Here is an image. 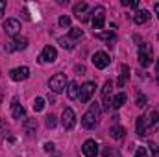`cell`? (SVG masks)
Wrapping results in <instances>:
<instances>
[{"label":"cell","mask_w":159,"mask_h":157,"mask_svg":"<svg viewBox=\"0 0 159 157\" xmlns=\"http://www.w3.org/2000/svg\"><path fill=\"white\" fill-rule=\"evenodd\" d=\"M109 63H111V59H109V56H107L106 52H96V54L93 56V65H94L96 69H106Z\"/></svg>","instance_id":"9"},{"label":"cell","mask_w":159,"mask_h":157,"mask_svg":"<svg viewBox=\"0 0 159 157\" xmlns=\"http://www.w3.org/2000/svg\"><path fill=\"white\" fill-rule=\"evenodd\" d=\"M87 9H89V6H87L85 2H80V4H76V6L72 7L74 15H76L78 19H81V20H87V19H89V17H87Z\"/></svg>","instance_id":"15"},{"label":"cell","mask_w":159,"mask_h":157,"mask_svg":"<svg viewBox=\"0 0 159 157\" xmlns=\"http://www.w3.org/2000/svg\"><path fill=\"white\" fill-rule=\"evenodd\" d=\"M9 78L13 81H24V79L30 78V69L28 67H19V69H13L9 72Z\"/></svg>","instance_id":"10"},{"label":"cell","mask_w":159,"mask_h":157,"mask_svg":"<svg viewBox=\"0 0 159 157\" xmlns=\"http://www.w3.org/2000/svg\"><path fill=\"white\" fill-rule=\"evenodd\" d=\"M43 107H44V100H43V98H35V100H34V109H35V111H43Z\"/></svg>","instance_id":"25"},{"label":"cell","mask_w":159,"mask_h":157,"mask_svg":"<svg viewBox=\"0 0 159 157\" xmlns=\"http://www.w3.org/2000/svg\"><path fill=\"white\" fill-rule=\"evenodd\" d=\"M139 63H141L143 67L152 65V56L146 52V44H143V46H141V52H139Z\"/></svg>","instance_id":"17"},{"label":"cell","mask_w":159,"mask_h":157,"mask_svg":"<svg viewBox=\"0 0 159 157\" xmlns=\"http://www.w3.org/2000/svg\"><path fill=\"white\" fill-rule=\"evenodd\" d=\"M76 72H81V74H83V72H85V67H83V65H76Z\"/></svg>","instance_id":"34"},{"label":"cell","mask_w":159,"mask_h":157,"mask_svg":"<svg viewBox=\"0 0 159 157\" xmlns=\"http://www.w3.org/2000/svg\"><path fill=\"white\" fill-rule=\"evenodd\" d=\"M35 126H37V124H35V120H28V122H26V133H30V135H32V133L35 131Z\"/></svg>","instance_id":"28"},{"label":"cell","mask_w":159,"mask_h":157,"mask_svg":"<svg viewBox=\"0 0 159 157\" xmlns=\"http://www.w3.org/2000/svg\"><path fill=\"white\" fill-rule=\"evenodd\" d=\"M100 105L94 102V104H91L89 105V109L85 111V115L81 117V124H83V128L85 129H93L96 124H98V118H100Z\"/></svg>","instance_id":"2"},{"label":"cell","mask_w":159,"mask_h":157,"mask_svg":"<svg viewBox=\"0 0 159 157\" xmlns=\"http://www.w3.org/2000/svg\"><path fill=\"white\" fill-rule=\"evenodd\" d=\"M61 124H63L65 129H72V128H74V124H76V113H74L70 107H65V109H63Z\"/></svg>","instance_id":"6"},{"label":"cell","mask_w":159,"mask_h":157,"mask_svg":"<svg viewBox=\"0 0 159 157\" xmlns=\"http://www.w3.org/2000/svg\"><path fill=\"white\" fill-rule=\"evenodd\" d=\"M124 104H126V94H124V92H119V94L113 98V104H111V107H113V109H119V107H122Z\"/></svg>","instance_id":"21"},{"label":"cell","mask_w":159,"mask_h":157,"mask_svg":"<svg viewBox=\"0 0 159 157\" xmlns=\"http://www.w3.org/2000/svg\"><path fill=\"white\" fill-rule=\"evenodd\" d=\"M69 35H70L72 41H78L80 37L83 35V30H80V28H70V34H69Z\"/></svg>","instance_id":"24"},{"label":"cell","mask_w":159,"mask_h":157,"mask_svg":"<svg viewBox=\"0 0 159 157\" xmlns=\"http://www.w3.org/2000/svg\"><path fill=\"white\" fill-rule=\"evenodd\" d=\"M154 11L157 13V17H159V2H156V4H154Z\"/></svg>","instance_id":"35"},{"label":"cell","mask_w":159,"mask_h":157,"mask_svg":"<svg viewBox=\"0 0 159 157\" xmlns=\"http://www.w3.org/2000/svg\"><path fill=\"white\" fill-rule=\"evenodd\" d=\"M128 78H129V67H128V65H122V74H120L117 85H119V87H124V83L128 81Z\"/></svg>","instance_id":"22"},{"label":"cell","mask_w":159,"mask_h":157,"mask_svg":"<svg viewBox=\"0 0 159 157\" xmlns=\"http://www.w3.org/2000/svg\"><path fill=\"white\" fill-rule=\"evenodd\" d=\"M67 96H69L70 100H76V98H78V83H76V81H70V83L67 85Z\"/></svg>","instance_id":"20"},{"label":"cell","mask_w":159,"mask_h":157,"mask_svg":"<svg viewBox=\"0 0 159 157\" xmlns=\"http://www.w3.org/2000/svg\"><path fill=\"white\" fill-rule=\"evenodd\" d=\"M11 115H13V118H17V120H22V118L26 117V111H24V107L19 104L17 98H13V102H11Z\"/></svg>","instance_id":"14"},{"label":"cell","mask_w":159,"mask_h":157,"mask_svg":"<svg viewBox=\"0 0 159 157\" xmlns=\"http://www.w3.org/2000/svg\"><path fill=\"white\" fill-rule=\"evenodd\" d=\"M133 157H148V155H146V150H144V148H139Z\"/></svg>","instance_id":"31"},{"label":"cell","mask_w":159,"mask_h":157,"mask_svg":"<svg viewBox=\"0 0 159 157\" xmlns=\"http://www.w3.org/2000/svg\"><path fill=\"white\" fill-rule=\"evenodd\" d=\"M67 85H69V81H67V76L65 74H54L50 81H48V87L52 89V92H56V94H59V92H63L65 89H67Z\"/></svg>","instance_id":"3"},{"label":"cell","mask_w":159,"mask_h":157,"mask_svg":"<svg viewBox=\"0 0 159 157\" xmlns=\"http://www.w3.org/2000/svg\"><path fill=\"white\" fill-rule=\"evenodd\" d=\"M111 89H113V85H111V81H106V83H104V87H102V98H104V109H107V111H109V107H111V104H113V98H111Z\"/></svg>","instance_id":"11"},{"label":"cell","mask_w":159,"mask_h":157,"mask_svg":"<svg viewBox=\"0 0 159 157\" xmlns=\"http://www.w3.org/2000/svg\"><path fill=\"white\" fill-rule=\"evenodd\" d=\"M44 150H46V152H52V150H54V144H52V142H44Z\"/></svg>","instance_id":"32"},{"label":"cell","mask_w":159,"mask_h":157,"mask_svg":"<svg viewBox=\"0 0 159 157\" xmlns=\"http://www.w3.org/2000/svg\"><path fill=\"white\" fill-rule=\"evenodd\" d=\"M4 11H6V2H4V0H0V17L4 15Z\"/></svg>","instance_id":"33"},{"label":"cell","mask_w":159,"mask_h":157,"mask_svg":"<svg viewBox=\"0 0 159 157\" xmlns=\"http://www.w3.org/2000/svg\"><path fill=\"white\" fill-rule=\"evenodd\" d=\"M44 124H46V128H50V129L56 128V117H54V115H48L46 120H44Z\"/></svg>","instance_id":"27"},{"label":"cell","mask_w":159,"mask_h":157,"mask_svg":"<svg viewBox=\"0 0 159 157\" xmlns=\"http://www.w3.org/2000/svg\"><path fill=\"white\" fill-rule=\"evenodd\" d=\"M157 157H159V146H157Z\"/></svg>","instance_id":"37"},{"label":"cell","mask_w":159,"mask_h":157,"mask_svg":"<svg viewBox=\"0 0 159 157\" xmlns=\"http://www.w3.org/2000/svg\"><path fill=\"white\" fill-rule=\"evenodd\" d=\"M59 44H61L63 48H67V50H72V48H74V41L65 39V37H59Z\"/></svg>","instance_id":"23"},{"label":"cell","mask_w":159,"mask_h":157,"mask_svg":"<svg viewBox=\"0 0 159 157\" xmlns=\"http://www.w3.org/2000/svg\"><path fill=\"white\" fill-rule=\"evenodd\" d=\"M59 26H61V28H69V26H70V17H67V15L59 17Z\"/></svg>","instance_id":"26"},{"label":"cell","mask_w":159,"mask_h":157,"mask_svg":"<svg viewBox=\"0 0 159 157\" xmlns=\"http://www.w3.org/2000/svg\"><path fill=\"white\" fill-rule=\"evenodd\" d=\"M94 91H96V83L94 81H85L81 87H80V102L81 104H87L89 100H91V96L94 94Z\"/></svg>","instance_id":"4"},{"label":"cell","mask_w":159,"mask_h":157,"mask_svg":"<svg viewBox=\"0 0 159 157\" xmlns=\"http://www.w3.org/2000/svg\"><path fill=\"white\" fill-rule=\"evenodd\" d=\"M81 150H83V155H87V157H96L98 155V144H96V141H93V139L85 141Z\"/></svg>","instance_id":"13"},{"label":"cell","mask_w":159,"mask_h":157,"mask_svg":"<svg viewBox=\"0 0 159 157\" xmlns=\"http://www.w3.org/2000/svg\"><path fill=\"white\" fill-rule=\"evenodd\" d=\"M156 70H157V74H159V59H157V63H156Z\"/></svg>","instance_id":"36"},{"label":"cell","mask_w":159,"mask_h":157,"mask_svg":"<svg viewBox=\"0 0 159 157\" xmlns=\"http://www.w3.org/2000/svg\"><path fill=\"white\" fill-rule=\"evenodd\" d=\"M135 102H137V105H146V96L144 94H137V98H135Z\"/></svg>","instance_id":"29"},{"label":"cell","mask_w":159,"mask_h":157,"mask_svg":"<svg viewBox=\"0 0 159 157\" xmlns=\"http://www.w3.org/2000/svg\"><path fill=\"white\" fill-rule=\"evenodd\" d=\"M109 135H111V139L120 141V139H124V135H126V129H124L122 126H113V128H109Z\"/></svg>","instance_id":"18"},{"label":"cell","mask_w":159,"mask_h":157,"mask_svg":"<svg viewBox=\"0 0 159 157\" xmlns=\"http://www.w3.org/2000/svg\"><path fill=\"white\" fill-rule=\"evenodd\" d=\"M2 28H4V32H6L7 35L17 37V34L20 32V22H19L17 19H6V22L2 24Z\"/></svg>","instance_id":"7"},{"label":"cell","mask_w":159,"mask_h":157,"mask_svg":"<svg viewBox=\"0 0 159 157\" xmlns=\"http://www.w3.org/2000/svg\"><path fill=\"white\" fill-rule=\"evenodd\" d=\"M122 6H128V7H137L139 2H133V0H122Z\"/></svg>","instance_id":"30"},{"label":"cell","mask_w":159,"mask_h":157,"mask_svg":"<svg viewBox=\"0 0 159 157\" xmlns=\"http://www.w3.org/2000/svg\"><path fill=\"white\" fill-rule=\"evenodd\" d=\"M96 37H98V39H102V41H106L107 44H113L115 39H117V35H115L113 32H98V34H96Z\"/></svg>","instance_id":"19"},{"label":"cell","mask_w":159,"mask_h":157,"mask_svg":"<svg viewBox=\"0 0 159 157\" xmlns=\"http://www.w3.org/2000/svg\"><path fill=\"white\" fill-rule=\"evenodd\" d=\"M28 46V39L26 37H15L7 46H6V52H17V50H24Z\"/></svg>","instance_id":"12"},{"label":"cell","mask_w":159,"mask_h":157,"mask_svg":"<svg viewBox=\"0 0 159 157\" xmlns=\"http://www.w3.org/2000/svg\"><path fill=\"white\" fill-rule=\"evenodd\" d=\"M56 57H57L56 48L48 44V46H44V48H43V52H41V56H39V61H43V63H54V61H56Z\"/></svg>","instance_id":"8"},{"label":"cell","mask_w":159,"mask_h":157,"mask_svg":"<svg viewBox=\"0 0 159 157\" xmlns=\"http://www.w3.org/2000/svg\"><path fill=\"white\" fill-rule=\"evenodd\" d=\"M104 24H106V7L96 6L93 11V26H94V30H102Z\"/></svg>","instance_id":"5"},{"label":"cell","mask_w":159,"mask_h":157,"mask_svg":"<svg viewBox=\"0 0 159 157\" xmlns=\"http://www.w3.org/2000/svg\"><path fill=\"white\" fill-rule=\"evenodd\" d=\"M150 20V11L148 9H139L135 15H133V22L135 24H144Z\"/></svg>","instance_id":"16"},{"label":"cell","mask_w":159,"mask_h":157,"mask_svg":"<svg viewBox=\"0 0 159 157\" xmlns=\"http://www.w3.org/2000/svg\"><path fill=\"white\" fill-rule=\"evenodd\" d=\"M157 128H159V111L157 109H154V111L139 117V120H137V133L141 137H146L148 133L156 131Z\"/></svg>","instance_id":"1"}]
</instances>
